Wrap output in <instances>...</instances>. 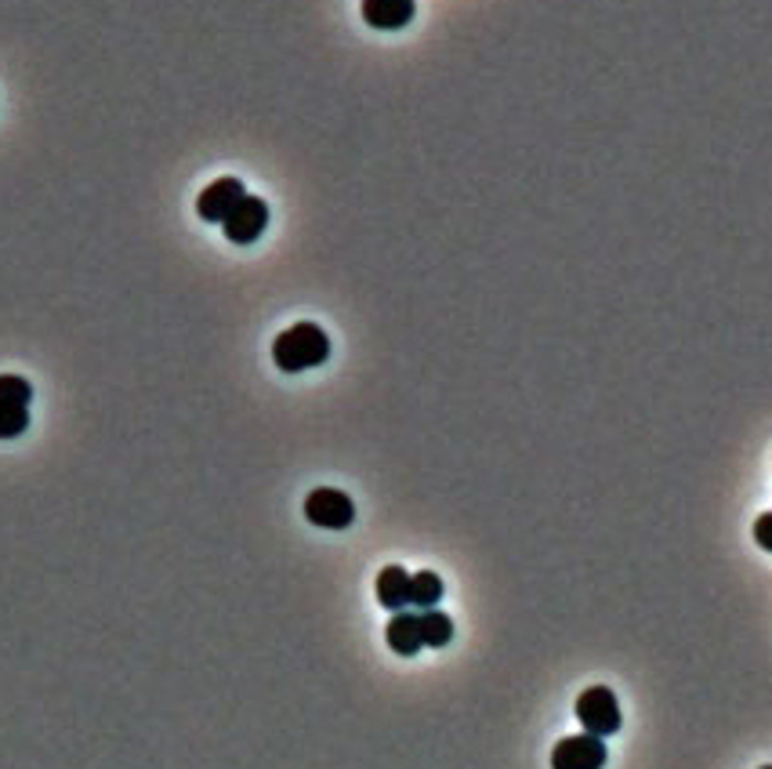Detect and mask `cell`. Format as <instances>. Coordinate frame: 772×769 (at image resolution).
I'll use <instances>...</instances> for the list:
<instances>
[{"mask_svg":"<svg viewBox=\"0 0 772 769\" xmlns=\"http://www.w3.org/2000/svg\"><path fill=\"white\" fill-rule=\"evenodd\" d=\"M330 359V338L316 324H294L272 342V364L286 375H302Z\"/></svg>","mask_w":772,"mask_h":769,"instance_id":"obj_1","label":"cell"},{"mask_svg":"<svg viewBox=\"0 0 772 769\" xmlns=\"http://www.w3.org/2000/svg\"><path fill=\"white\" fill-rule=\"evenodd\" d=\"M577 718H580V726H584V734H591V737H613L617 729H620V701H617V693L609 690V686H588L577 697Z\"/></svg>","mask_w":772,"mask_h":769,"instance_id":"obj_2","label":"cell"},{"mask_svg":"<svg viewBox=\"0 0 772 769\" xmlns=\"http://www.w3.org/2000/svg\"><path fill=\"white\" fill-rule=\"evenodd\" d=\"M305 519L319 530H348L356 523V505L345 490L316 487L305 498Z\"/></svg>","mask_w":772,"mask_h":769,"instance_id":"obj_3","label":"cell"},{"mask_svg":"<svg viewBox=\"0 0 772 769\" xmlns=\"http://www.w3.org/2000/svg\"><path fill=\"white\" fill-rule=\"evenodd\" d=\"M602 766H606L602 737L577 734V737H563L552 748V769H602Z\"/></svg>","mask_w":772,"mask_h":769,"instance_id":"obj_4","label":"cell"},{"mask_svg":"<svg viewBox=\"0 0 772 769\" xmlns=\"http://www.w3.org/2000/svg\"><path fill=\"white\" fill-rule=\"evenodd\" d=\"M221 229H226V237L232 243H240V247L254 243L261 232L269 229V204L261 201V196L247 193L243 201H240V207H236L232 215L221 221Z\"/></svg>","mask_w":772,"mask_h":769,"instance_id":"obj_5","label":"cell"},{"mask_svg":"<svg viewBox=\"0 0 772 769\" xmlns=\"http://www.w3.org/2000/svg\"><path fill=\"white\" fill-rule=\"evenodd\" d=\"M243 196H247V189H243L240 178H218L196 196V215H200L204 221H226L232 210L240 207Z\"/></svg>","mask_w":772,"mask_h":769,"instance_id":"obj_6","label":"cell"},{"mask_svg":"<svg viewBox=\"0 0 772 769\" xmlns=\"http://www.w3.org/2000/svg\"><path fill=\"white\" fill-rule=\"evenodd\" d=\"M414 15V0H363V19L373 30H403Z\"/></svg>","mask_w":772,"mask_h":769,"instance_id":"obj_7","label":"cell"},{"mask_svg":"<svg viewBox=\"0 0 772 769\" xmlns=\"http://www.w3.org/2000/svg\"><path fill=\"white\" fill-rule=\"evenodd\" d=\"M384 642L400 657H414L425 647V639H421V614H410V610L392 614L389 628H384Z\"/></svg>","mask_w":772,"mask_h":769,"instance_id":"obj_8","label":"cell"},{"mask_svg":"<svg viewBox=\"0 0 772 769\" xmlns=\"http://www.w3.org/2000/svg\"><path fill=\"white\" fill-rule=\"evenodd\" d=\"M378 603L392 614L410 606V574L403 566H384L378 574Z\"/></svg>","mask_w":772,"mask_h":769,"instance_id":"obj_9","label":"cell"},{"mask_svg":"<svg viewBox=\"0 0 772 769\" xmlns=\"http://www.w3.org/2000/svg\"><path fill=\"white\" fill-rule=\"evenodd\" d=\"M443 599V577L432 574V570H421V574L410 577V606L417 610H435Z\"/></svg>","mask_w":772,"mask_h":769,"instance_id":"obj_10","label":"cell"},{"mask_svg":"<svg viewBox=\"0 0 772 769\" xmlns=\"http://www.w3.org/2000/svg\"><path fill=\"white\" fill-rule=\"evenodd\" d=\"M421 639H425V647L443 650L454 639V621L443 610H425L421 614Z\"/></svg>","mask_w":772,"mask_h":769,"instance_id":"obj_11","label":"cell"},{"mask_svg":"<svg viewBox=\"0 0 772 769\" xmlns=\"http://www.w3.org/2000/svg\"><path fill=\"white\" fill-rule=\"evenodd\" d=\"M30 429V407L0 403V440H15Z\"/></svg>","mask_w":772,"mask_h":769,"instance_id":"obj_12","label":"cell"},{"mask_svg":"<svg viewBox=\"0 0 772 769\" xmlns=\"http://www.w3.org/2000/svg\"><path fill=\"white\" fill-rule=\"evenodd\" d=\"M33 400V384L19 375H0V403H15V407H30Z\"/></svg>","mask_w":772,"mask_h":769,"instance_id":"obj_13","label":"cell"},{"mask_svg":"<svg viewBox=\"0 0 772 769\" xmlns=\"http://www.w3.org/2000/svg\"><path fill=\"white\" fill-rule=\"evenodd\" d=\"M754 541L762 544L765 552H772V512H762L754 519Z\"/></svg>","mask_w":772,"mask_h":769,"instance_id":"obj_14","label":"cell"},{"mask_svg":"<svg viewBox=\"0 0 772 769\" xmlns=\"http://www.w3.org/2000/svg\"><path fill=\"white\" fill-rule=\"evenodd\" d=\"M762 769H772V766H762Z\"/></svg>","mask_w":772,"mask_h":769,"instance_id":"obj_15","label":"cell"}]
</instances>
